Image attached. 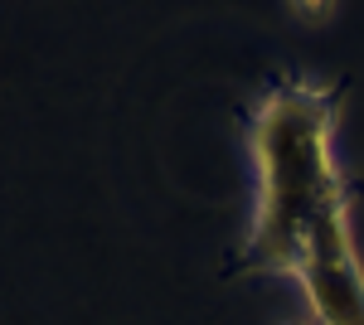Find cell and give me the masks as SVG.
<instances>
[{
	"instance_id": "7a4b0ae2",
	"label": "cell",
	"mask_w": 364,
	"mask_h": 325,
	"mask_svg": "<svg viewBox=\"0 0 364 325\" xmlns=\"http://www.w3.org/2000/svg\"><path fill=\"white\" fill-rule=\"evenodd\" d=\"M296 282L321 325H364V267L345 214H331L311 228Z\"/></svg>"
},
{
	"instance_id": "6da1fadb",
	"label": "cell",
	"mask_w": 364,
	"mask_h": 325,
	"mask_svg": "<svg viewBox=\"0 0 364 325\" xmlns=\"http://www.w3.org/2000/svg\"><path fill=\"white\" fill-rule=\"evenodd\" d=\"M336 102L316 82H282L252 117V165H257V218L248 262L262 272L296 277L306 238L321 218L345 209L340 170L331 156Z\"/></svg>"
}]
</instances>
